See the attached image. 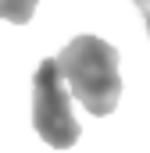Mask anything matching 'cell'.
I'll use <instances>...</instances> for the list:
<instances>
[{
    "label": "cell",
    "mask_w": 150,
    "mask_h": 153,
    "mask_svg": "<svg viewBox=\"0 0 150 153\" xmlns=\"http://www.w3.org/2000/svg\"><path fill=\"white\" fill-rule=\"evenodd\" d=\"M57 71L64 85L79 96V103L89 114L104 117L118 107L122 96V75H118V50L100 36H79L72 39L57 57Z\"/></svg>",
    "instance_id": "6da1fadb"
},
{
    "label": "cell",
    "mask_w": 150,
    "mask_h": 153,
    "mask_svg": "<svg viewBox=\"0 0 150 153\" xmlns=\"http://www.w3.org/2000/svg\"><path fill=\"white\" fill-rule=\"evenodd\" d=\"M32 128L54 150H68L79 143V117L72 114L68 85L50 57L36 68L32 78Z\"/></svg>",
    "instance_id": "7a4b0ae2"
},
{
    "label": "cell",
    "mask_w": 150,
    "mask_h": 153,
    "mask_svg": "<svg viewBox=\"0 0 150 153\" xmlns=\"http://www.w3.org/2000/svg\"><path fill=\"white\" fill-rule=\"evenodd\" d=\"M39 0H0V18L4 22H14V25H25L32 14H36Z\"/></svg>",
    "instance_id": "3957f363"
},
{
    "label": "cell",
    "mask_w": 150,
    "mask_h": 153,
    "mask_svg": "<svg viewBox=\"0 0 150 153\" xmlns=\"http://www.w3.org/2000/svg\"><path fill=\"white\" fill-rule=\"evenodd\" d=\"M136 7H140V14H143V22H147V32H150V0H132Z\"/></svg>",
    "instance_id": "277c9868"
}]
</instances>
